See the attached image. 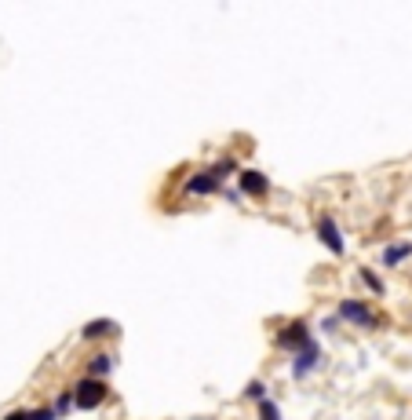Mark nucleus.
<instances>
[{
    "instance_id": "4468645a",
    "label": "nucleus",
    "mask_w": 412,
    "mask_h": 420,
    "mask_svg": "<svg viewBox=\"0 0 412 420\" xmlns=\"http://www.w3.org/2000/svg\"><path fill=\"white\" fill-rule=\"evenodd\" d=\"M208 169H212V172H215L219 179H227V176H230V172H234L237 165H234V157H223V161H215V165H208Z\"/></svg>"
},
{
    "instance_id": "6e6552de",
    "label": "nucleus",
    "mask_w": 412,
    "mask_h": 420,
    "mask_svg": "<svg viewBox=\"0 0 412 420\" xmlns=\"http://www.w3.org/2000/svg\"><path fill=\"white\" fill-rule=\"evenodd\" d=\"M113 333H117V321L113 318H95V321H88V326L81 329L84 340H103V336H113Z\"/></svg>"
},
{
    "instance_id": "f257e3e1",
    "label": "nucleus",
    "mask_w": 412,
    "mask_h": 420,
    "mask_svg": "<svg viewBox=\"0 0 412 420\" xmlns=\"http://www.w3.org/2000/svg\"><path fill=\"white\" fill-rule=\"evenodd\" d=\"M110 399V387H106V380H99V376H81L77 384H73V402H77V409H99L103 402Z\"/></svg>"
},
{
    "instance_id": "20e7f679",
    "label": "nucleus",
    "mask_w": 412,
    "mask_h": 420,
    "mask_svg": "<svg viewBox=\"0 0 412 420\" xmlns=\"http://www.w3.org/2000/svg\"><path fill=\"white\" fill-rule=\"evenodd\" d=\"M336 314H339V321H351V326H358V329H376L379 326L376 311L369 304H361V300H343L336 307Z\"/></svg>"
},
{
    "instance_id": "7ed1b4c3",
    "label": "nucleus",
    "mask_w": 412,
    "mask_h": 420,
    "mask_svg": "<svg viewBox=\"0 0 412 420\" xmlns=\"http://www.w3.org/2000/svg\"><path fill=\"white\" fill-rule=\"evenodd\" d=\"M314 234H318V241L332 252V256H343L346 252V241H343V231H339V223L329 216V212H321L318 219H314Z\"/></svg>"
},
{
    "instance_id": "2eb2a0df",
    "label": "nucleus",
    "mask_w": 412,
    "mask_h": 420,
    "mask_svg": "<svg viewBox=\"0 0 412 420\" xmlns=\"http://www.w3.org/2000/svg\"><path fill=\"white\" fill-rule=\"evenodd\" d=\"M256 409H259V413H256L259 420H281V409H277V406H274L270 399H267V402H259Z\"/></svg>"
},
{
    "instance_id": "423d86ee",
    "label": "nucleus",
    "mask_w": 412,
    "mask_h": 420,
    "mask_svg": "<svg viewBox=\"0 0 412 420\" xmlns=\"http://www.w3.org/2000/svg\"><path fill=\"white\" fill-rule=\"evenodd\" d=\"M321 359H325L321 347H318V344H307V347L296 354V359H292V376H299V380H303V376H310L314 369L321 366Z\"/></svg>"
},
{
    "instance_id": "9d476101",
    "label": "nucleus",
    "mask_w": 412,
    "mask_h": 420,
    "mask_svg": "<svg viewBox=\"0 0 412 420\" xmlns=\"http://www.w3.org/2000/svg\"><path fill=\"white\" fill-rule=\"evenodd\" d=\"M110 369H113V359H110V354H95V359L88 362V376H99V380H103Z\"/></svg>"
},
{
    "instance_id": "9b49d317",
    "label": "nucleus",
    "mask_w": 412,
    "mask_h": 420,
    "mask_svg": "<svg viewBox=\"0 0 412 420\" xmlns=\"http://www.w3.org/2000/svg\"><path fill=\"white\" fill-rule=\"evenodd\" d=\"M358 278H361V281L369 285V293H379V296H383V293H387V285H383V278H379L376 271H369V267H361V271H358Z\"/></svg>"
},
{
    "instance_id": "39448f33",
    "label": "nucleus",
    "mask_w": 412,
    "mask_h": 420,
    "mask_svg": "<svg viewBox=\"0 0 412 420\" xmlns=\"http://www.w3.org/2000/svg\"><path fill=\"white\" fill-rule=\"evenodd\" d=\"M237 183H241V194H244V198H267V194H270V179H267L259 169L237 172Z\"/></svg>"
},
{
    "instance_id": "f3484780",
    "label": "nucleus",
    "mask_w": 412,
    "mask_h": 420,
    "mask_svg": "<svg viewBox=\"0 0 412 420\" xmlns=\"http://www.w3.org/2000/svg\"><path fill=\"white\" fill-rule=\"evenodd\" d=\"M26 416H29V409H15V413H8L4 420H26Z\"/></svg>"
},
{
    "instance_id": "f8f14e48",
    "label": "nucleus",
    "mask_w": 412,
    "mask_h": 420,
    "mask_svg": "<svg viewBox=\"0 0 412 420\" xmlns=\"http://www.w3.org/2000/svg\"><path fill=\"white\" fill-rule=\"evenodd\" d=\"M73 406H77V402H73V391H62V395L55 399V406H51V409H55V416H66Z\"/></svg>"
},
{
    "instance_id": "1a4fd4ad",
    "label": "nucleus",
    "mask_w": 412,
    "mask_h": 420,
    "mask_svg": "<svg viewBox=\"0 0 412 420\" xmlns=\"http://www.w3.org/2000/svg\"><path fill=\"white\" fill-rule=\"evenodd\" d=\"M408 256H412V241H394L383 249V267H401Z\"/></svg>"
},
{
    "instance_id": "f03ea898",
    "label": "nucleus",
    "mask_w": 412,
    "mask_h": 420,
    "mask_svg": "<svg viewBox=\"0 0 412 420\" xmlns=\"http://www.w3.org/2000/svg\"><path fill=\"white\" fill-rule=\"evenodd\" d=\"M307 344H314V336H310V326H307L303 318H292L289 326H284V329L274 336V347H277V351H289L292 359H296V354H299Z\"/></svg>"
},
{
    "instance_id": "0eeeda50",
    "label": "nucleus",
    "mask_w": 412,
    "mask_h": 420,
    "mask_svg": "<svg viewBox=\"0 0 412 420\" xmlns=\"http://www.w3.org/2000/svg\"><path fill=\"white\" fill-rule=\"evenodd\" d=\"M215 190H223V179H219L212 169H201L186 179V194H194V198H201V194H215Z\"/></svg>"
},
{
    "instance_id": "ddd939ff",
    "label": "nucleus",
    "mask_w": 412,
    "mask_h": 420,
    "mask_svg": "<svg viewBox=\"0 0 412 420\" xmlns=\"http://www.w3.org/2000/svg\"><path fill=\"white\" fill-rule=\"evenodd\" d=\"M244 399H256V402H267V384L263 380H252L244 387Z\"/></svg>"
},
{
    "instance_id": "dca6fc26",
    "label": "nucleus",
    "mask_w": 412,
    "mask_h": 420,
    "mask_svg": "<svg viewBox=\"0 0 412 420\" xmlns=\"http://www.w3.org/2000/svg\"><path fill=\"white\" fill-rule=\"evenodd\" d=\"M26 420H58V416H55V409H51V406H41V409H29V416H26Z\"/></svg>"
}]
</instances>
